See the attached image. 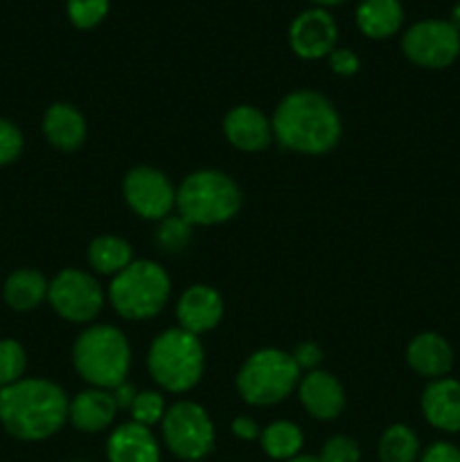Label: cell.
<instances>
[{"label":"cell","mask_w":460,"mask_h":462,"mask_svg":"<svg viewBox=\"0 0 460 462\" xmlns=\"http://www.w3.org/2000/svg\"><path fill=\"white\" fill-rule=\"evenodd\" d=\"M418 462H460V449L449 440H436L422 449Z\"/></svg>","instance_id":"33"},{"label":"cell","mask_w":460,"mask_h":462,"mask_svg":"<svg viewBox=\"0 0 460 462\" xmlns=\"http://www.w3.org/2000/svg\"><path fill=\"white\" fill-rule=\"evenodd\" d=\"M225 140L230 147L239 149L244 153H260L273 144V125L264 111H260L253 104H239L230 108L224 117Z\"/></svg>","instance_id":"14"},{"label":"cell","mask_w":460,"mask_h":462,"mask_svg":"<svg viewBox=\"0 0 460 462\" xmlns=\"http://www.w3.org/2000/svg\"><path fill=\"white\" fill-rule=\"evenodd\" d=\"M161 436L171 456L183 462H198L215 449V422L201 404L179 400L167 406L161 422Z\"/></svg>","instance_id":"8"},{"label":"cell","mask_w":460,"mask_h":462,"mask_svg":"<svg viewBox=\"0 0 460 462\" xmlns=\"http://www.w3.org/2000/svg\"><path fill=\"white\" fill-rule=\"evenodd\" d=\"M230 431H233L235 438L248 442V440H260L262 429L257 427L255 420L248 418V415H237V418L233 420V424H230Z\"/></svg>","instance_id":"35"},{"label":"cell","mask_w":460,"mask_h":462,"mask_svg":"<svg viewBox=\"0 0 460 462\" xmlns=\"http://www.w3.org/2000/svg\"><path fill=\"white\" fill-rule=\"evenodd\" d=\"M260 445L269 458L287 462L300 456L302 445H305V433L291 420H275L269 427L262 429Z\"/></svg>","instance_id":"24"},{"label":"cell","mask_w":460,"mask_h":462,"mask_svg":"<svg viewBox=\"0 0 460 462\" xmlns=\"http://www.w3.org/2000/svg\"><path fill=\"white\" fill-rule=\"evenodd\" d=\"M329 68H332L334 75L338 77H352L359 72L361 61L356 57V52H352L350 48H334L332 54H329Z\"/></svg>","instance_id":"32"},{"label":"cell","mask_w":460,"mask_h":462,"mask_svg":"<svg viewBox=\"0 0 460 462\" xmlns=\"http://www.w3.org/2000/svg\"><path fill=\"white\" fill-rule=\"evenodd\" d=\"M66 391L43 377H23L0 388V424L21 442H43L68 422Z\"/></svg>","instance_id":"2"},{"label":"cell","mask_w":460,"mask_h":462,"mask_svg":"<svg viewBox=\"0 0 460 462\" xmlns=\"http://www.w3.org/2000/svg\"><path fill=\"white\" fill-rule=\"evenodd\" d=\"M275 143L302 156H323L341 143L343 125L336 106L311 88L291 90L271 116Z\"/></svg>","instance_id":"1"},{"label":"cell","mask_w":460,"mask_h":462,"mask_svg":"<svg viewBox=\"0 0 460 462\" xmlns=\"http://www.w3.org/2000/svg\"><path fill=\"white\" fill-rule=\"evenodd\" d=\"M406 364L415 374L428 382L449 377L454 368V347L442 334L422 332L413 337L406 347Z\"/></svg>","instance_id":"18"},{"label":"cell","mask_w":460,"mask_h":462,"mask_svg":"<svg viewBox=\"0 0 460 462\" xmlns=\"http://www.w3.org/2000/svg\"><path fill=\"white\" fill-rule=\"evenodd\" d=\"M242 210L237 180L221 170H197L176 188V215L189 226H219Z\"/></svg>","instance_id":"5"},{"label":"cell","mask_w":460,"mask_h":462,"mask_svg":"<svg viewBox=\"0 0 460 462\" xmlns=\"http://www.w3.org/2000/svg\"><path fill=\"white\" fill-rule=\"evenodd\" d=\"M131 361L133 350L129 338L115 325H86L72 346V365L77 374L93 388L113 391L122 386L129 377Z\"/></svg>","instance_id":"3"},{"label":"cell","mask_w":460,"mask_h":462,"mask_svg":"<svg viewBox=\"0 0 460 462\" xmlns=\"http://www.w3.org/2000/svg\"><path fill=\"white\" fill-rule=\"evenodd\" d=\"M171 296L170 273L153 260H133L122 273L111 278L106 300L120 319L152 320L165 310Z\"/></svg>","instance_id":"6"},{"label":"cell","mask_w":460,"mask_h":462,"mask_svg":"<svg viewBox=\"0 0 460 462\" xmlns=\"http://www.w3.org/2000/svg\"><path fill=\"white\" fill-rule=\"evenodd\" d=\"M23 131L7 117H0V167L12 165L23 153Z\"/></svg>","instance_id":"31"},{"label":"cell","mask_w":460,"mask_h":462,"mask_svg":"<svg viewBox=\"0 0 460 462\" xmlns=\"http://www.w3.org/2000/svg\"><path fill=\"white\" fill-rule=\"evenodd\" d=\"M338 43V25L323 7H311L298 14L289 25V45L293 54L305 61L329 57Z\"/></svg>","instance_id":"12"},{"label":"cell","mask_w":460,"mask_h":462,"mask_svg":"<svg viewBox=\"0 0 460 462\" xmlns=\"http://www.w3.org/2000/svg\"><path fill=\"white\" fill-rule=\"evenodd\" d=\"M296 393L302 409L314 420H320V422H332L345 411L343 383L327 370L318 368L302 374Z\"/></svg>","instance_id":"15"},{"label":"cell","mask_w":460,"mask_h":462,"mask_svg":"<svg viewBox=\"0 0 460 462\" xmlns=\"http://www.w3.org/2000/svg\"><path fill=\"white\" fill-rule=\"evenodd\" d=\"M126 206L133 215L147 221H162L174 215L176 210V188L165 171L149 165H138L129 170L122 183Z\"/></svg>","instance_id":"11"},{"label":"cell","mask_w":460,"mask_h":462,"mask_svg":"<svg viewBox=\"0 0 460 462\" xmlns=\"http://www.w3.org/2000/svg\"><path fill=\"white\" fill-rule=\"evenodd\" d=\"M300 377L302 370L289 352L280 347H262L244 361L235 386L246 404L275 406L298 391Z\"/></svg>","instance_id":"7"},{"label":"cell","mask_w":460,"mask_h":462,"mask_svg":"<svg viewBox=\"0 0 460 462\" xmlns=\"http://www.w3.org/2000/svg\"><path fill=\"white\" fill-rule=\"evenodd\" d=\"M291 356H293V361L298 364V368L307 370V373H311V370H318L320 364H323V350H320L318 343H314V341L300 343V346L291 352Z\"/></svg>","instance_id":"34"},{"label":"cell","mask_w":460,"mask_h":462,"mask_svg":"<svg viewBox=\"0 0 460 462\" xmlns=\"http://www.w3.org/2000/svg\"><path fill=\"white\" fill-rule=\"evenodd\" d=\"M165 411H167V404H165V397H162L161 393L140 391L129 409L131 422L143 424V427L152 429V427H156V424L162 422V415H165Z\"/></svg>","instance_id":"29"},{"label":"cell","mask_w":460,"mask_h":462,"mask_svg":"<svg viewBox=\"0 0 460 462\" xmlns=\"http://www.w3.org/2000/svg\"><path fill=\"white\" fill-rule=\"evenodd\" d=\"M287 462H320V460H318V456L300 454V456H296V458H291V460H287Z\"/></svg>","instance_id":"39"},{"label":"cell","mask_w":460,"mask_h":462,"mask_svg":"<svg viewBox=\"0 0 460 462\" xmlns=\"http://www.w3.org/2000/svg\"><path fill=\"white\" fill-rule=\"evenodd\" d=\"M401 52L413 66L442 70L460 57V32L449 21L424 18L404 32Z\"/></svg>","instance_id":"10"},{"label":"cell","mask_w":460,"mask_h":462,"mask_svg":"<svg viewBox=\"0 0 460 462\" xmlns=\"http://www.w3.org/2000/svg\"><path fill=\"white\" fill-rule=\"evenodd\" d=\"M147 370L161 391L183 395L198 386L206 373V347L201 337L183 328L162 329L147 352Z\"/></svg>","instance_id":"4"},{"label":"cell","mask_w":460,"mask_h":462,"mask_svg":"<svg viewBox=\"0 0 460 462\" xmlns=\"http://www.w3.org/2000/svg\"><path fill=\"white\" fill-rule=\"evenodd\" d=\"M117 406L115 397L111 391H104V388H86L79 391L70 400L68 406V422L81 433H102L108 431L113 427L117 418Z\"/></svg>","instance_id":"17"},{"label":"cell","mask_w":460,"mask_h":462,"mask_svg":"<svg viewBox=\"0 0 460 462\" xmlns=\"http://www.w3.org/2000/svg\"><path fill=\"white\" fill-rule=\"evenodd\" d=\"M50 280L36 269H18L7 275L3 298L14 311H32L48 300Z\"/></svg>","instance_id":"22"},{"label":"cell","mask_w":460,"mask_h":462,"mask_svg":"<svg viewBox=\"0 0 460 462\" xmlns=\"http://www.w3.org/2000/svg\"><path fill=\"white\" fill-rule=\"evenodd\" d=\"M41 129H43L45 140L59 152H77L88 135L84 113L68 102L52 104L43 113Z\"/></svg>","instance_id":"20"},{"label":"cell","mask_w":460,"mask_h":462,"mask_svg":"<svg viewBox=\"0 0 460 462\" xmlns=\"http://www.w3.org/2000/svg\"><path fill=\"white\" fill-rule=\"evenodd\" d=\"M198 462H203V460H198Z\"/></svg>","instance_id":"40"},{"label":"cell","mask_w":460,"mask_h":462,"mask_svg":"<svg viewBox=\"0 0 460 462\" xmlns=\"http://www.w3.org/2000/svg\"><path fill=\"white\" fill-rule=\"evenodd\" d=\"M27 370L25 347L16 338H0V388L21 382Z\"/></svg>","instance_id":"26"},{"label":"cell","mask_w":460,"mask_h":462,"mask_svg":"<svg viewBox=\"0 0 460 462\" xmlns=\"http://www.w3.org/2000/svg\"><path fill=\"white\" fill-rule=\"evenodd\" d=\"M419 409L428 427L454 436L460 433V382L454 377L433 379L419 397Z\"/></svg>","instance_id":"16"},{"label":"cell","mask_w":460,"mask_h":462,"mask_svg":"<svg viewBox=\"0 0 460 462\" xmlns=\"http://www.w3.org/2000/svg\"><path fill=\"white\" fill-rule=\"evenodd\" d=\"M108 462H161V445L152 429L124 422L108 433Z\"/></svg>","instance_id":"19"},{"label":"cell","mask_w":460,"mask_h":462,"mask_svg":"<svg viewBox=\"0 0 460 462\" xmlns=\"http://www.w3.org/2000/svg\"><path fill=\"white\" fill-rule=\"evenodd\" d=\"M133 262V248L117 235H99L88 246V264L97 275L115 278Z\"/></svg>","instance_id":"23"},{"label":"cell","mask_w":460,"mask_h":462,"mask_svg":"<svg viewBox=\"0 0 460 462\" xmlns=\"http://www.w3.org/2000/svg\"><path fill=\"white\" fill-rule=\"evenodd\" d=\"M224 314V298L210 284H192L180 293L179 302H176L179 328L194 334V337H203V334L219 328Z\"/></svg>","instance_id":"13"},{"label":"cell","mask_w":460,"mask_h":462,"mask_svg":"<svg viewBox=\"0 0 460 462\" xmlns=\"http://www.w3.org/2000/svg\"><path fill=\"white\" fill-rule=\"evenodd\" d=\"M320 462H359L361 447L350 436H332L323 445L318 456Z\"/></svg>","instance_id":"30"},{"label":"cell","mask_w":460,"mask_h":462,"mask_svg":"<svg viewBox=\"0 0 460 462\" xmlns=\"http://www.w3.org/2000/svg\"><path fill=\"white\" fill-rule=\"evenodd\" d=\"M111 0H66L68 21L77 30H95L108 16Z\"/></svg>","instance_id":"27"},{"label":"cell","mask_w":460,"mask_h":462,"mask_svg":"<svg viewBox=\"0 0 460 462\" xmlns=\"http://www.w3.org/2000/svg\"><path fill=\"white\" fill-rule=\"evenodd\" d=\"M422 454L418 433L406 424H391L379 438V462H418Z\"/></svg>","instance_id":"25"},{"label":"cell","mask_w":460,"mask_h":462,"mask_svg":"<svg viewBox=\"0 0 460 462\" xmlns=\"http://www.w3.org/2000/svg\"><path fill=\"white\" fill-rule=\"evenodd\" d=\"M192 228L194 226H189L180 215L165 217L162 221H158L156 244L165 253L183 251L189 244V239H192Z\"/></svg>","instance_id":"28"},{"label":"cell","mask_w":460,"mask_h":462,"mask_svg":"<svg viewBox=\"0 0 460 462\" xmlns=\"http://www.w3.org/2000/svg\"><path fill=\"white\" fill-rule=\"evenodd\" d=\"M449 23H451V25L455 27V30L460 32V0H458V3L454 5V7H451V16H449Z\"/></svg>","instance_id":"37"},{"label":"cell","mask_w":460,"mask_h":462,"mask_svg":"<svg viewBox=\"0 0 460 462\" xmlns=\"http://www.w3.org/2000/svg\"><path fill=\"white\" fill-rule=\"evenodd\" d=\"M354 18L361 34L373 41H383L401 30L404 7L400 0H361Z\"/></svg>","instance_id":"21"},{"label":"cell","mask_w":460,"mask_h":462,"mask_svg":"<svg viewBox=\"0 0 460 462\" xmlns=\"http://www.w3.org/2000/svg\"><path fill=\"white\" fill-rule=\"evenodd\" d=\"M104 293L95 275L81 269H63L50 280L48 302L59 319L75 325H88L102 314Z\"/></svg>","instance_id":"9"},{"label":"cell","mask_w":460,"mask_h":462,"mask_svg":"<svg viewBox=\"0 0 460 462\" xmlns=\"http://www.w3.org/2000/svg\"><path fill=\"white\" fill-rule=\"evenodd\" d=\"M309 3L314 5V7H323V9H327V7H334V5L345 3V0H309Z\"/></svg>","instance_id":"38"},{"label":"cell","mask_w":460,"mask_h":462,"mask_svg":"<svg viewBox=\"0 0 460 462\" xmlns=\"http://www.w3.org/2000/svg\"><path fill=\"white\" fill-rule=\"evenodd\" d=\"M111 393H113V397H115L117 406H120V409H126V411L131 409V404H133L135 395H138V391H135V388L131 386L129 382H124V383H122V386L113 388Z\"/></svg>","instance_id":"36"}]
</instances>
